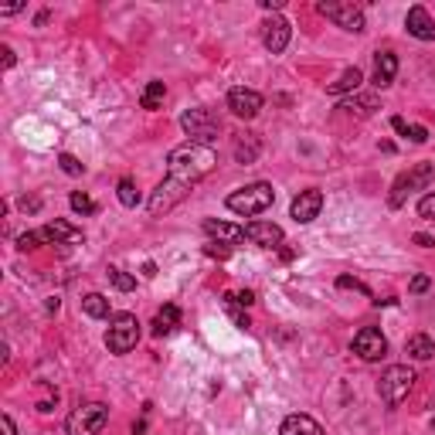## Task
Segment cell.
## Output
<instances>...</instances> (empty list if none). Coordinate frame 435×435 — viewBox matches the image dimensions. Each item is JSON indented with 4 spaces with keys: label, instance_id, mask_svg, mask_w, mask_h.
<instances>
[{
    "label": "cell",
    "instance_id": "15",
    "mask_svg": "<svg viewBox=\"0 0 435 435\" xmlns=\"http://www.w3.org/2000/svg\"><path fill=\"white\" fill-rule=\"evenodd\" d=\"M41 242H45V245H75V242H82V232H78V228H72V225H68V221H48L45 228H41Z\"/></svg>",
    "mask_w": 435,
    "mask_h": 435
},
{
    "label": "cell",
    "instance_id": "34",
    "mask_svg": "<svg viewBox=\"0 0 435 435\" xmlns=\"http://www.w3.org/2000/svg\"><path fill=\"white\" fill-rule=\"evenodd\" d=\"M343 109H350V112L358 109V112H364V116H367V112H371V109H374V99H358V102L350 99V102H347V106H343Z\"/></svg>",
    "mask_w": 435,
    "mask_h": 435
},
{
    "label": "cell",
    "instance_id": "17",
    "mask_svg": "<svg viewBox=\"0 0 435 435\" xmlns=\"http://www.w3.org/2000/svg\"><path fill=\"white\" fill-rule=\"evenodd\" d=\"M204 232L211 235V238H218V242H228V245H235V242H242V238H245V228L228 225V221H215V218H208V221H204Z\"/></svg>",
    "mask_w": 435,
    "mask_h": 435
},
{
    "label": "cell",
    "instance_id": "13",
    "mask_svg": "<svg viewBox=\"0 0 435 435\" xmlns=\"http://www.w3.org/2000/svg\"><path fill=\"white\" fill-rule=\"evenodd\" d=\"M262 41L265 48L272 51V55H279V51H286V45H289V34H293V28H289V21L286 17H269L262 24Z\"/></svg>",
    "mask_w": 435,
    "mask_h": 435
},
{
    "label": "cell",
    "instance_id": "11",
    "mask_svg": "<svg viewBox=\"0 0 435 435\" xmlns=\"http://www.w3.org/2000/svg\"><path fill=\"white\" fill-rule=\"evenodd\" d=\"M245 238H249L252 245H259V249H279L286 235L272 221H252V225H245Z\"/></svg>",
    "mask_w": 435,
    "mask_h": 435
},
{
    "label": "cell",
    "instance_id": "8",
    "mask_svg": "<svg viewBox=\"0 0 435 435\" xmlns=\"http://www.w3.org/2000/svg\"><path fill=\"white\" fill-rule=\"evenodd\" d=\"M435 177V167L432 163H419V167H412V171H404L394 184H391V194H388V204L391 208H402L408 201V194L412 190H421V187H429Z\"/></svg>",
    "mask_w": 435,
    "mask_h": 435
},
{
    "label": "cell",
    "instance_id": "23",
    "mask_svg": "<svg viewBox=\"0 0 435 435\" xmlns=\"http://www.w3.org/2000/svg\"><path fill=\"white\" fill-rule=\"evenodd\" d=\"M259 150H262V143H259V136H252V133H245L242 140L235 143V156H238L242 163H252V160L259 156Z\"/></svg>",
    "mask_w": 435,
    "mask_h": 435
},
{
    "label": "cell",
    "instance_id": "41",
    "mask_svg": "<svg viewBox=\"0 0 435 435\" xmlns=\"http://www.w3.org/2000/svg\"><path fill=\"white\" fill-rule=\"evenodd\" d=\"M279 255H282V262H293V259H296V249H282V245H279Z\"/></svg>",
    "mask_w": 435,
    "mask_h": 435
},
{
    "label": "cell",
    "instance_id": "5",
    "mask_svg": "<svg viewBox=\"0 0 435 435\" xmlns=\"http://www.w3.org/2000/svg\"><path fill=\"white\" fill-rule=\"evenodd\" d=\"M181 126H184V133L190 136V143H208L215 140L218 133H221V119H218V112L211 109H187L184 116H181Z\"/></svg>",
    "mask_w": 435,
    "mask_h": 435
},
{
    "label": "cell",
    "instance_id": "20",
    "mask_svg": "<svg viewBox=\"0 0 435 435\" xmlns=\"http://www.w3.org/2000/svg\"><path fill=\"white\" fill-rule=\"evenodd\" d=\"M360 82H364V75H360V68H347L337 82H330L326 85V92L330 95H347V92H358Z\"/></svg>",
    "mask_w": 435,
    "mask_h": 435
},
{
    "label": "cell",
    "instance_id": "29",
    "mask_svg": "<svg viewBox=\"0 0 435 435\" xmlns=\"http://www.w3.org/2000/svg\"><path fill=\"white\" fill-rule=\"evenodd\" d=\"M58 163H62V171L68 173V177H78V173L85 171V167H82V163H78L72 154H62V156H58Z\"/></svg>",
    "mask_w": 435,
    "mask_h": 435
},
{
    "label": "cell",
    "instance_id": "14",
    "mask_svg": "<svg viewBox=\"0 0 435 435\" xmlns=\"http://www.w3.org/2000/svg\"><path fill=\"white\" fill-rule=\"evenodd\" d=\"M404 28H408L412 38H419V41H435V21L425 7H412L408 17H404Z\"/></svg>",
    "mask_w": 435,
    "mask_h": 435
},
{
    "label": "cell",
    "instance_id": "37",
    "mask_svg": "<svg viewBox=\"0 0 435 435\" xmlns=\"http://www.w3.org/2000/svg\"><path fill=\"white\" fill-rule=\"evenodd\" d=\"M208 255H211V259H228V249H225V245H221V249H218V245H208Z\"/></svg>",
    "mask_w": 435,
    "mask_h": 435
},
{
    "label": "cell",
    "instance_id": "22",
    "mask_svg": "<svg viewBox=\"0 0 435 435\" xmlns=\"http://www.w3.org/2000/svg\"><path fill=\"white\" fill-rule=\"evenodd\" d=\"M391 126H394V133H398V136H404V140H412V143H425V140H429V129H425V126L404 123L402 116H394V119H391Z\"/></svg>",
    "mask_w": 435,
    "mask_h": 435
},
{
    "label": "cell",
    "instance_id": "21",
    "mask_svg": "<svg viewBox=\"0 0 435 435\" xmlns=\"http://www.w3.org/2000/svg\"><path fill=\"white\" fill-rule=\"evenodd\" d=\"M404 350H408V358H415V360H429L435 354V340L429 337V333H415L412 340L404 343Z\"/></svg>",
    "mask_w": 435,
    "mask_h": 435
},
{
    "label": "cell",
    "instance_id": "24",
    "mask_svg": "<svg viewBox=\"0 0 435 435\" xmlns=\"http://www.w3.org/2000/svg\"><path fill=\"white\" fill-rule=\"evenodd\" d=\"M163 95H167V85H163V82H150L140 95V106L143 109H160L163 106Z\"/></svg>",
    "mask_w": 435,
    "mask_h": 435
},
{
    "label": "cell",
    "instance_id": "26",
    "mask_svg": "<svg viewBox=\"0 0 435 435\" xmlns=\"http://www.w3.org/2000/svg\"><path fill=\"white\" fill-rule=\"evenodd\" d=\"M116 194H119V204H123V208H136V204H140V190H136V184H133L129 177H123V181H119Z\"/></svg>",
    "mask_w": 435,
    "mask_h": 435
},
{
    "label": "cell",
    "instance_id": "35",
    "mask_svg": "<svg viewBox=\"0 0 435 435\" xmlns=\"http://www.w3.org/2000/svg\"><path fill=\"white\" fill-rule=\"evenodd\" d=\"M0 432H4V435H17V425H14V419H11V415H0Z\"/></svg>",
    "mask_w": 435,
    "mask_h": 435
},
{
    "label": "cell",
    "instance_id": "40",
    "mask_svg": "<svg viewBox=\"0 0 435 435\" xmlns=\"http://www.w3.org/2000/svg\"><path fill=\"white\" fill-rule=\"evenodd\" d=\"M415 245H421V249H432L435 242L429 238V235H415Z\"/></svg>",
    "mask_w": 435,
    "mask_h": 435
},
{
    "label": "cell",
    "instance_id": "16",
    "mask_svg": "<svg viewBox=\"0 0 435 435\" xmlns=\"http://www.w3.org/2000/svg\"><path fill=\"white\" fill-rule=\"evenodd\" d=\"M394 75H398V58L391 51H377V58H374V85L388 89L394 82Z\"/></svg>",
    "mask_w": 435,
    "mask_h": 435
},
{
    "label": "cell",
    "instance_id": "36",
    "mask_svg": "<svg viewBox=\"0 0 435 435\" xmlns=\"http://www.w3.org/2000/svg\"><path fill=\"white\" fill-rule=\"evenodd\" d=\"M429 289V276H415L412 279V293H425Z\"/></svg>",
    "mask_w": 435,
    "mask_h": 435
},
{
    "label": "cell",
    "instance_id": "44",
    "mask_svg": "<svg viewBox=\"0 0 435 435\" xmlns=\"http://www.w3.org/2000/svg\"><path fill=\"white\" fill-rule=\"evenodd\" d=\"M143 276H150V279H154V276H156V265L146 262V265H143Z\"/></svg>",
    "mask_w": 435,
    "mask_h": 435
},
{
    "label": "cell",
    "instance_id": "28",
    "mask_svg": "<svg viewBox=\"0 0 435 435\" xmlns=\"http://www.w3.org/2000/svg\"><path fill=\"white\" fill-rule=\"evenodd\" d=\"M72 211H78V215H95L99 208H95V201L89 198V194L75 190V194H72Z\"/></svg>",
    "mask_w": 435,
    "mask_h": 435
},
{
    "label": "cell",
    "instance_id": "32",
    "mask_svg": "<svg viewBox=\"0 0 435 435\" xmlns=\"http://www.w3.org/2000/svg\"><path fill=\"white\" fill-rule=\"evenodd\" d=\"M38 242H41V235H38V232H28V235H21V238H17V249H21V252H31V249H38Z\"/></svg>",
    "mask_w": 435,
    "mask_h": 435
},
{
    "label": "cell",
    "instance_id": "6",
    "mask_svg": "<svg viewBox=\"0 0 435 435\" xmlns=\"http://www.w3.org/2000/svg\"><path fill=\"white\" fill-rule=\"evenodd\" d=\"M412 385H415V371H412L408 364H391L388 371H385V377H381L377 391H381L385 404H391V408H394V404H402L404 398H408Z\"/></svg>",
    "mask_w": 435,
    "mask_h": 435
},
{
    "label": "cell",
    "instance_id": "43",
    "mask_svg": "<svg viewBox=\"0 0 435 435\" xmlns=\"http://www.w3.org/2000/svg\"><path fill=\"white\" fill-rule=\"evenodd\" d=\"M14 65V51L11 48H4V68H11Z\"/></svg>",
    "mask_w": 435,
    "mask_h": 435
},
{
    "label": "cell",
    "instance_id": "27",
    "mask_svg": "<svg viewBox=\"0 0 435 435\" xmlns=\"http://www.w3.org/2000/svg\"><path fill=\"white\" fill-rule=\"evenodd\" d=\"M109 282H112L119 293H133V289H136V276H129L123 269H109Z\"/></svg>",
    "mask_w": 435,
    "mask_h": 435
},
{
    "label": "cell",
    "instance_id": "30",
    "mask_svg": "<svg viewBox=\"0 0 435 435\" xmlns=\"http://www.w3.org/2000/svg\"><path fill=\"white\" fill-rule=\"evenodd\" d=\"M228 306V313H232V320H235V326H242V330H249L252 326V320H249V313L242 310V306H235V303H225Z\"/></svg>",
    "mask_w": 435,
    "mask_h": 435
},
{
    "label": "cell",
    "instance_id": "38",
    "mask_svg": "<svg viewBox=\"0 0 435 435\" xmlns=\"http://www.w3.org/2000/svg\"><path fill=\"white\" fill-rule=\"evenodd\" d=\"M21 208H24V211H38L41 201H38V198H21Z\"/></svg>",
    "mask_w": 435,
    "mask_h": 435
},
{
    "label": "cell",
    "instance_id": "4",
    "mask_svg": "<svg viewBox=\"0 0 435 435\" xmlns=\"http://www.w3.org/2000/svg\"><path fill=\"white\" fill-rule=\"evenodd\" d=\"M136 340H140V320L133 313H116L112 323H109L106 347L112 354H129L136 347Z\"/></svg>",
    "mask_w": 435,
    "mask_h": 435
},
{
    "label": "cell",
    "instance_id": "39",
    "mask_svg": "<svg viewBox=\"0 0 435 435\" xmlns=\"http://www.w3.org/2000/svg\"><path fill=\"white\" fill-rule=\"evenodd\" d=\"M282 4L286 0H259V7H265V11H282Z\"/></svg>",
    "mask_w": 435,
    "mask_h": 435
},
{
    "label": "cell",
    "instance_id": "2",
    "mask_svg": "<svg viewBox=\"0 0 435 435\" xmlns=\"http://www.w3.org/2000/svg\"><path fill=\"white\" fill-rule=\"evenodd\" d=\"M272 201H276V190H272V184H265V181H255V184H245L238 187L235 194H228V211H235V215H262V211H269L272 208Z\"/></svg>",
    "mask_w": 435,
    "mask_h": 435
},
{
    "label": "cell",
    "instance_id": "12",
    "mask_svg": "<svg viewBox=\"0 0 435 435\" xmlns=\"http://www.w3.org/2000/svg\"><path fill=\"white\" fill-rule=\"evenodd\" d=\"M320 208H323V194L316 190V187H310V190H303L299 198L293 201V221H299V225H310L313 218H320Z\"/></svg>",
    "mask_w": 435,
    "mask_h": 435
},
{
    "label": "cell",
    "instance_id": "10",
    "mask_svg": "<svg viewBox=\"0 0 435 435\" xmlns=\"http://www.w3.org/2000/svg\"><path fill=\"white\" fill-rule=\"evenodd\" d=\"M228 109H232L238 119H255L262 112V95L255 89H232L228 92Z\"/></svg>",
    "mask_w": 435,
    "mask_h": 435
},
{
    "label": "cell",
    "instance_id": "19",
    "mask_svg": "<svg viewBox=\"0 0 435 435\" xmlns=\"http://www.w3.org/2000/svg\"><path fill=\"white\" fill-rule=\"evenodd\" d=\"M177 326H181V310H177L173 303H167L163 310L156 313V320H154V337H171Z\"/></svg>",
    "mask_w": 435,
    "mask_h": 435
},
{
    "label": "cell",
    "instance_id": "1",
    "mask_svg": "<svg viewBox=\"0 0 435 435\" xmlns=\"http://www.w3.org/2000/svg\"><path fill=\"white\" fill-rule=\"evenodd\" d=\"M215 167H218L215 146H208V143H190V140L181 143V146H173L171 156H167V181L150 194L146 211L154 218L173 211V208L190 194V187L198 184L201 177H208Z\"/></svg>",
    "mask_w": 435,
    "mask_h": 435
},
{
    "label": "cell",
    "instance_id": "3",
    "mask_svg": "<svg viewBox=\"0 0 435 435\" xmlns=\"http://www.w3.org/2000/svg\"><path fill=\"white\" fill-rule=\"evenodd\" d=\"M109 421V408L102 402H85L72 408V415L65 421V432L68 435H99L102 425Z\"/></svg>",
    "mask_w": 435,
    "mask_h": 435
},
{
    "label": "cell",
    "instance_id": "7",
    "mask_svg": "<svg viewBox=\"0 0 435 435\" xmlns=\"http://www.w3.org/2000/svg\"><path fill=\"white\" fill-rule=\"evenodd\" d=\"M323 17H330L337 28H343V31H354L360 34L367 24H364V11H360V4H354V0H323L320 7H316Z\"/></svg>",
    "mask_w": 435,
    "mask_h": 435
},
{
    "label": "cell",
    "instance_id": "25",
    "mask_svg": "<svg viewBox=\"0 0 435 435\" xmlns=\"http://www.w3.org/2000/svg\"><path fill=\"white\" fill-rule=\"evenodd\" d=\"M82 310L89 313L92 320H102V316H109V299L102 293H89L82 299Z\"/></svg>",
    "mask_w": 435,
    "mask_h": 435
},
{
    "label": "cell",
    "instance_id": "42",
    "mask_svg": "<svg viewBox=\"0 0 435 435\" xmlns=\"http://www.w3.org/2000/svg\"><path fill=\"white\" fill-rule=\"evenodd\" d=\"M17 11H24V4H11V7H0V14H17Z\"/></svg>",
    "mask_w": 435,
    "mask_h": 435
},
{
    "label": "cell",
    "instance_id": "18",
    "mask_svg": "<svg viewBox=\"0 0 435 435\" xmlns=\"http://www.w3.org/2000/svg\"><path fill=\"white\" fill-rule=\"evenodd\" d=\"M279 435H323V429H320V421H313L310 415H289V419L282 421Z\"/></svg>",
    "mask_w": 435,
    "mask_h": 435
},
{
    "label": "cell",
    "instance_id": "33",
    "mask_svg": "<svg viewBox=\"0 0 435 435\" xmlns=\"http://www.w3.org/2000/svg\"><path fill=\"white\" fill-rule=\"evenodd\" d=\"M337 286H340V289H358V293H367V286H364L360 279H350V276H340V279H337Z\"/></svg>",
    "mask_w": 435,
    "mask_h": 435
},
{
    "label": "cell",
    "instance_id": "9",
    "mask_svg": "<svg viewBox=\"0 0 435 435\" xmlns=\"http://www.w3.org/2000/svg\"><path fill=\"white\" fill-rule=\"evenodd\" d=\"M354 354L360 360H381L388 354V340H385V333L377 330V326H364L358 330V337H354Z\"/></svg>",
    "mask_w": 435,
    "mask_h": 435
},
{
    "label": "cell",
    "instance_id": "31",
    "mask_svg": "<svg viewBox=\"0 0 435 435\" xmlns=\"http://www.w3.org/2000/svg\"><path fill=\"white\" fill-rule=\"evenodd\" d=\"M419 215L429 218V221H435V194H425L419 201Z\"/></svg>",
    "mask_w": 435,
    "mask_h": 435
}]
</instances>
